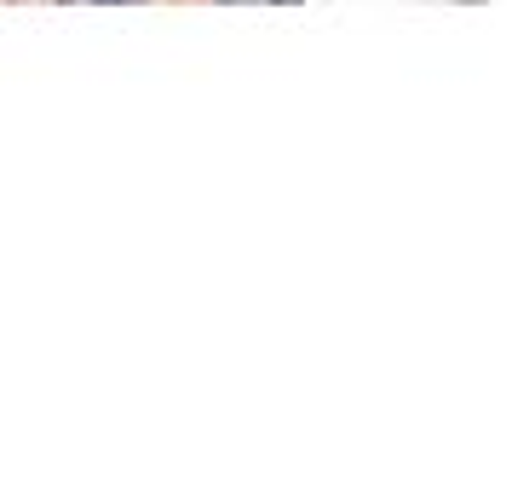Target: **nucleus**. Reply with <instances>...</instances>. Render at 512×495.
<instances>
[{
	"instance_id": "3",
	"label": "nucleus",
	"mask_w": 512,
	"mask_h": 495,
	"mask_svg": "<svg viewBox=\"0 0 512 495\" xmlns=\"http://www.w3.org/2000/svg\"><path fill=\"white\" fill-rule=\"evenodd\" d=\"M98 6H127V0H98Z\"/></svg>"
},
{
	"instance_id": "2",
	"label": "nucleus",
	"mask_w": 512,
	"mask_h": 495,
	"mask_svg": "<svg viewBox=\"0 0 512 495\" xmlns=\"http://www.w3.org/2000/svg\"><path fill=\"white\" fill-rule=\"evenodd\" d=\"M213 6H248V0H213Z\"/></svg>"
},
{
	"instance_id": "1",
	"label": "nucleus",
	"mask_w": 512,
	"mask_h": 495,
	"mask_svg": "<svg viewBox=\"0 0 512 495\" xmlns=\"http://www.w3.org/2000/svg\"><path fill=\"white\" fill-rule=\"evenodd\" d=\"M58 6H98V0H58Z\"/></svg>"
}]
</instances>
